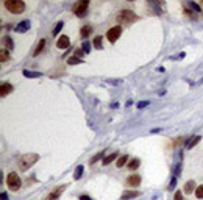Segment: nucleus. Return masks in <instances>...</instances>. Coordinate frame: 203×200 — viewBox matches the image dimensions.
<instances>
[{
	"label": "nucleus",
	"mask_w": 203,
	"mask_h": 200,
	"mask_svg": "<svg viewBox=\"0 0 203 200\" xmlns=\"http://www.w3.org/2000/svg\"><path fill=\"white\" fill-rule=\"evenodd\" d=\"M138 19H139L138 14H136L135 11H131V10H122V11H119L117 16H116V21H117V24H120V25L133 24V22H136Z\"/></svg>",
	"instance_id": "obj_1"
},
{
	"label": "nucleus",
	"mask_w": 203,
	"mask_h": 200,
	"mask_svg": "<svg viewBox=\"0 0 203 200\" xmlns=\"http://www.w3.org/2000/svg\"><path fill=\"white\" fill-rule=\"evenodd\" d=\"M39 160V155L38 153H27V155H24V156H21L19 158V169L21 170H28L36 161Z\"/></svg>",
	"instance_id": "obj_2"
},
{
	"label": "nucleus",
	"mask_w": 203,
	"mask_h": 200,
	"mask_svg": "<svg viewBox=\"0 0 203 200\" xmlns=\"http://www.w3.org/2000/svg\"><path fill=\"white\" fill-rule=\"evenodd\" d=\"M3 7H5L11 14H21V13H24V10H25V3L22 2V0H7V2L3 3Z\"/></svg>",
	"instance_id": "obj_3"
},
{
	"label": "nucleus",
	"mask_w": 203,
	"mask_h": 200,
	"mask_svg": "<svg viewBox=\"0 0 203 200\" xmlns=\"http://www.w3.org/2000/svg\"><path fill=\"white\" fill-rule=\"evenodd\" d=\"M7 184H8V188H10L11 191H19L21 186H22V180H21V177H19L16 172H11V174H8V177H7Z\"/></svg>",
	"instance_id": "obj_4"
},
{
	"label": "nucleus",
	"mask_w": 203,
	"mask_h": 200,
	"mask_svg": "<svg viewBox=\"0 0 203 200\" xmlns=\"http://www.w3.org/2000/svg\"><path fill=\"white\" fill-rule=\"evenodd\" d=\"M87 7H89L87 0H80V2H77V3L72 7V11L75 13L77 17H83V16H86V13H87Z\"/></svg>",
	"instance_id": "obj_5"
},
{
	"label": "nucleus",
	"mask_w": 203,
	"mask_h": 200,
	"mask_svg": "<svg viewBox=\"0 0 203 200\" xmlns=\"http://www.w3.org/2000/svg\"><path fill=\"white\" fill-rule=\"evenodd\" d=\"M122 35V27L120 25H116V27H113V28H110L108 30V33H106V38H108V41L111 42V44H114L117 39H119V36Z\"/></svg>",
	"instance_id": "obj_6"
},
{
	"label": "nucleus",
	"mask_w": 203,
	"mask_h": 200,
	"mask_svg": "<svg viewBox=\"0 0 203 200\" xmlns=\"http://www.w3.org/2000/svg\"><path fill=\"white\" fill-rule=\"evenodd\" d=\"M66 188H67V184H61V186H56L47 197H45V200H56L64 191H66Z\"/></svg>",
	"instance_id": "obj_7"
},
{
	"label": "nucleus",
	"mask_w": 203,
	"mask_h": 200,
	"mask_svg": "<svg viewBox=\"0 0 203 200\" xmlns=\"http://www.w3.org/2000/svg\"><path fill=\"white\" fill-rule=\"evenodd\" d=\"M69 45H70V39H69V36L63 35V36L58 38V41H56V47H58V49H69Z\"/></svg>",
	"instance_id": "obj_8"
},
{
	"label": "nucleus",
	"mask_w": 203,
	"mask_h": 200,
	"mask_svg": "<svg viewBox=\"0 0 203 200\" xmlns=\"http://www.w3.org/2000/svg\"><path fill=\"white\" fill-rule=\"evenodd\" d=\"M127 184H128V186H131V188H138V186L141 184V175H138V174L130 175V177H128V180H127Z\"/></svg>",
	"instance_id": "obj_9"
},
{
	"label": "nucleus",
	"mask_w": 203,
	"mask_h": 200,
	"mask_svg": "<svg viewBox=\"0 0 203 200\" xmlns=\"http://www.w3.org/2000/svg\"><path fill=\"white\" fill-rule=\"evenodd\" d=\"M11 92H13V84L11 83H2V86H0V95L7 97Z\"/></svg>",
	"instance_id": "obj_10"
},
{
	"label": "nucleus",
	"mask_w": 203,
	"mask_h": 200,
	"mask_svg": "<svg viewBox=\"0 0 203 200\" xmlns=\"http://www.w3.org/2000/svg\"><path fill=\"white\" fill-rule=\"evenodd\" d=\"M28 28H30V21H22L21 24H17V27H14L17 33H25L28 31Z\"/></svg>",
	"instance_id": "obj_11"
},
{
	"label": "nucleus",
	"mask_w": 203,
	"mask_h": 200,
	"mask_svg": "<svg viewBox=\"0 0 203 200\" xmlns=\"http://www.w3.org/2000/svg\"><path fill=\"white\" fill-rule=\"evenodd\" d=\"M139 195H141L139 191H125V192L122 194L120 200H130V198H136V197H139Z\"/></svg>",
	"instance_id": "obj_12"
},
{
	"label": "nucleus",
	"mask_w": 203,
	"mask_h": 200,
	"mask_svg": "<svg viewBox=\"0 0 203 200\" xmlns=\"http://www.w3.org/2000/svg\"><path fill=\"white\" fill-rule=\"evenodd\" d=\"M195 189H197V186H195L194 180H189V181L184 183V194H192Z\"/></svg>",
	"instance_id": "obj_13"
},
{
	"label": "nucleus",
	"mask_w": 203,
	"mask_h": 200,
	"mask_svg": "<svg viewBox=\"0 0 203 200\" xmlns=\"http://www.w3.org/2000/svg\"><path fill=\"white\" fill-rule=\"evenodd\" d=\"M200 141H201V136H192V138H189V141L186 142V149H192V147L197 145Z\"/></svg>",
	"instance_id": "obj_14"
},
{
	"label": "nucleus",
	"mask_w": 203,
	"mask_h": 200,
	"mask_svg": "<svg viewBox=\"0 0 203 200\" xmlns=\"http://www.w3.org/2000/svg\"><path fill=\"white\" fill-rule=\"evenodd\" d=\"M91 33H92V27H91V25H84V27L80 30L81 38H89V36H91Z\"/></svg>",
	"instance_id": "obj_15"
},
{
	"label": "nucleus",
	"mask_w": 203,
	"mask_h": 200,
	"mask_svg": "<svg viewBox=\"0 0 203 200\" xmlns=\"http://www.w3.org/2000/svg\"><path fill=\"white\" fill-rule=\"evenodd\" d=\"M44 49H45V39H41V41L38 42V45H36V49H35L33 55H35V56H38V55H39Z\"/></svg>",
	"instance_id": "obj_16"
},
{
	"label": "nucleus",
	"mask_w": 203,
	"mask_h": 200,
	"mask_svg": "<svg viewBox=\"0 0 203 200\" xmlns=\"http://www.w3.org/2000/svg\"><path fill=\"white\" fill-rule=\"evenodd\" d=\"M114 160H117V152H114V153H111V155H108V156H105V158H103V164L106 166V164H110V163H113Z\"/></svg>",
	"instance_id": "obj_17"
},
{
	"label": "nucleus",
	"mask_w": 203,
	"mask_h": 200,
	"mask_svg": "<svg viewBox=\"0 0 203 200\" xmlns=\"http://www.w3.org/2000/svg\"><path fill=\"white\" fill-rule=\"evenodd\" d=\"M127 161H128V155H122L120 158H117L116 166H117V167H124V166L127 164Z\"/></svg>",
	"instance_id": "obj_18"
},
{
	"label": "nucleus",
	"mask_w": 203,
	"mask_h": 200,
	"mask_svg": "<svg viewBox=\"0 0 203 200\" xmlns=\"http://www.w3.org/2000/svg\"><path fill=\"white\" fill-rule=\"evenodd\" d=\"M139 166H141V161H139L138 158H133V160L128 163V167H130V170H136Z\"/></svg>",
	"instance_id": "obj_19"
},
{
	"label": "nucleus",
	"mask_w": 203,
	"mask_h": 200,
	"mask_svg": "<svg viewBox=\"0 0 203 200\" xmlns=\"http://www.w3.org/2000/svg\"><path fill=\"white\" fill-rule=\"evenodd\" d=\"M3 42H5V45H7V50H13V49H14V42H13V39H11L10 36H5V38H3Z\"/></svg>",
	"instance_id": "obj_20"
},
{
	"label": "nucleus",
	"mask_w": 203,
	"mask_h": 200,
	"mask_svg": "<svg viewBox=\"0 0 203 200\" xmlns=\"http://www.w3.org/2000/svg\"><path fill=\"white\" fill-rule=\"evenodd\" d=\"M24 75H25L27 78H38V77H41L42 74H41V72H31V70H24Z\"/></svg>",
	"instance_id": "obj_21"
},
{
	"label": "nucleus",
	"mask_w": 203,
	"mask_h": 200,
	"mask_svg": "<svg viewBox=\"0 0 203 200\" xmlns=\"http://www.w3.org/2000/svg\"><path fill=\"white\" fill-rule=\"evenodd\" d=\"M83 166H78L77 169H75V172H73V180H80L81 178V175H83Z\"/></svg>",
	"instance_id": "obj_22"
},
{
	"label": "nucleus",
	"mask_w": 203,
	"mask_h": 200,
	"mask_svg": "<svg viewBox=\"0 0 203 200\" xmlns=\"http://www.w3.org/2000/svg\"><path fill=\"white\" fill-rule=\"evenodd\" d=\"M10 60V55H8V52L3 49V50H0V61L2 63H7Z\"/></svg>",
	"instance_id": "obj_23"
},
{
	"label": "nucleus",
	"mask_w": 203,
	"mask_h": 200,
	"mask_svg": "<svg viewBox=\"0 0 203 200\" xmlns=\"http://www.w3.org/2000/svg\"><path fill=\"white\" fill-rule=\"evenodd\" d=\"M92 44H94V47H95V49L102 50V36H95V38H94V41H92Z\"/></svg>",
	"instance_id": "obj_24"
},
{
	"label": "nucleus",
	"mask_w": 203,
	"mask_h": 200,
	"mask_svg": "<svg viewBox=\"0 0 203 200\" xmlns=\"http://www.w3.org/2000/svg\"><path fill=\"white\" fill-rule=\"evenodd\" d=\"M80 63H83V61L78 56H72V58L67 60V64H70V66H75V64H80Z\"/></svg>",
	"instance_id": "obj_25"
},
{
	"label": "nucleus",
	"mask_w": 203,
	"mask_h": 200,
	"mask_svg": "<svg viewBox=\"0 0 203 200\" xmlns=\"http://www.w3.org/2000/svg\"><path fill=\"white\" fill-rule=\"evenodd\" d=\"M195 197H197V198H203V184L197 186V189H195Z\"/></svg>",
	"instance_id": "obj_26"
},
{
	"label": "nucleus",
	"mask_w": 203,
	"mask_h": 200,
	"mask_svg": "<svg viewBox=\"0 0 203 200\" xmlns=\"http://www.w3.org/2000/svg\"><path fill=\"white\" fill-rule=\"evenodd\" d=\"M103 155H105V152H98V153H97V155H95V156H94V158L91 160V164H94V163H97V161H98L100 158H103Z\"/></svg>",
	"instance_id": "obj_27"
},
{
	"label": "nucleus",
	"mask_w": 203,
	"mask_h": 200,
	"mask_svg": "<svg viewBox=\"0 0 203 200\" xmlns=\"http://www.w3.org/2000/svg\"><path fill=\"white\" fill-rule=\"evenodd\" d=\"M63 27H64V24H63V22H58V24H56V27L53 28V35L56 36V35L61 31V28H63Z\"/></svg>",
	"instance_id": "obj_28"
},
{
	"label": "nucleus",
	"mask_w": 203,
	"mask_h": 200,
	"mask_svg": "<svg viewBox=\"0 0 203 200\" xmlns=\"http://www.w3.org/2000/svg\"><path fill=\"white\" fill-rule=\"evenodd\" d=\"M83 52H84V53H89V52H91V44H89V42H83Z\"/></svg>",
	"instance_id": "obj_29"
},
{
	"label": "nucleus",
	"mask_w": 203,
	"mask_h": 200,
	"mask_svg": "<svg viewBox=\"0 0 203 200\" xmlns=\"http://www.w3.org/2000/svg\"><path fill=\"white\" fill-rule=\"evenodd\" d=\"M173 200H183V194H181V191H177V192H175Z\"/></svg>",
	"instance_id": "obj_30"
},
{
	"label": "nucleus",
	"mask_w": 203,
	"mask_h": 200,
	"mask_svg": "<svg viewBox=\"0 0 203 200\" xmlns=\"http://www.w3.org/2000/svg\"><path fill=\"white\" fill-rule=\"evenodd\" d=\"M189 7H191L192 10H195L197 13H200V8H198V5H197V3H194V2H191V3H189Z\"/></svg>",
	"instance_id": "obj_31"
},
{
	"label": "nucleus",
	"mask_w": 203,
	"mask_h": 200,
	"mask_svg": "<svg viewBox=\"0 0 203 200\" xmlns=\"http://www.w3.org/2000/svg\"><path fill=\"white\" fill-rule=\"evenodd\" d=\"M175 184H177V180H175V177H173V178H172V181H170V184H169V188H167V189H169V191H170V189H173V188H175Z\"/></svg>",
	"instance_id": "obj_32"
},
{
	"label": "nucleus",
	"mask_w": 203,
	"mask_h": 200,
	"mask_svg": "<svg viewBox=\"0 0 203 200\" xmlns=\"http://www.w3.org/2000/svg\"><path fill=\"white\" fill-rule=\"evenodd\" d=\"M184 13H186V14H187L189 17H194V19L197 17V16H195V14H192V11H189V10H184Z\"/></svg>",
	"instance_id": "obj_33"
},
{
	"label": "nucleus",
	"mask_w": 203,
	"mask_h": 200,
	"mask_svg": "<svg viewBox=\"0 0 203 200\" xmlns=\"http://www.w3.org/2000/svg\"><path fill=\"white\" fill-rule=\"evenodd\" d=\"M80 200H92V198L87 197V195H80Z\"/></svg>",
	"instance_id": "obj_34"
},
{
	"label": "nucleus",
	"mask_w": 203,
	"mask_h": 200,
	"mask_svg": "<svg viewBox=\"0 0 203 200\" xmlns=\"http://www.w3.org/2000/svg\"><path fill=\"white\" fill-rule=\"evenodd\" d=\"M147 105H149V103H147V102H142V103H139V105H138V107H139V108H144V107H147Z\"/></svg>",
	"instance_id": "obj_35"
},
{
	"label": "nucleus",
	"mask_w": 203,
	"mask_h": 200,
	"mask_svg": "<svg viewBox=\"0 0 203 200\" xmlns=\"http://www.w3.org/2000/svg\"><path fill=\"white\" fill-rule=\"evenodd\" d=\"M2 200H8V195L5 192H2Z\"/></svg>",
	"instance_id": "obj_36"
},
{
	"label": "nucleus",
	"mask_w": 203,
	"mask_h": 200,
	"mask_svg": "<svg viewBox=\"0 0 203 200\" xmlns=\"http://www.w3.org/2000/svg\"><path fill=\"white\" fill-rule=\"evenodd\" d=\"M201 5H203V2H201Z\"/></svg>",
	"instance_id": "obj_37"
}]
</instances>
